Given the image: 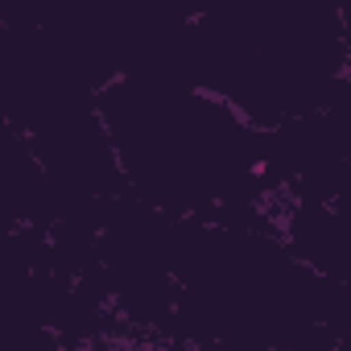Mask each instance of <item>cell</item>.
Returning <instances> with one entry per match:
<instances>
[{
    "mask_svg": "<svg viewBox=\"0 0 351 351\" xmlns=\"http://www.w3.org/2000/svg\"><path fill=\"white\" fill-rule=\"evenodd\" d=\"M124 186L173 219L277 228L261 178V128L223 95L169 75H116L95 91Z\"/></svg>",
    "mask_w": 351,
    "mask_h": 351,
    "instance_id": "cell-1",
    "label": "cell"
},
{
    "mask_svg": "<svg viewBox=\"0 0 351 351\" xmlns=\"http://www.w3.org/2000/svg\"><path fill=\"white\" fill-rule=\"evenodd\" d=\"M169 265L178 285L169 347L330 351L343 343L347 281L302 265L277 228L178 219Z\"/></svg>",
    "mask_w": 351,
    "mask_h": 351,
    "instance_id": "cell-2",
    "label": "cell"
},
{
    "mask_svg": "<svg viewBox=\"0 0 351 351\" xmlns=\"http://www.w3.org/2000/svg\"><path fill=\"white\" fill-rule=\"evenodd\" d=\"M25 141H29V149H34L42 173H46V182L54 191L50 219H58L62 211H71L79 203L112 199V195L124 191V173H120L112 136H108L95 104L58 112L54 120L34 128Z\"/></svg>",
    "mask_w": 351,
    "mask_h": 351,
    "instance_id": "cell-3",
    "label": "cell"
},
{
    "mask_svg": "<svg viewBox=\"0 0 351 351\" xmlns=\"http://www.w3.org/2000/svg\"><path fill=\"white\" fill-rule=\"evenodd\" d=\"M277 236L314 273L347 281V211H343V199L339 203L281 199L277 203Z\"/></svg>",
    "mask_w": 351,
    "mask_h": 351,
    "instance_id": "cell-4",
    "label": "cell"
}]
</instances>
